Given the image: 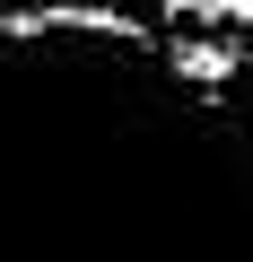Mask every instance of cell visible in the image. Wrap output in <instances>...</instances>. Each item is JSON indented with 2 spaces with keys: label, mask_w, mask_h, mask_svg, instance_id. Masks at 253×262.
I'll return each mask as SVG.
<instances>
[{
  "label": "cell",
  "mask_w": 253,
  "mask_h": 262,
  "mask_svg": "<svg viewBox=\"0 0 253 262\" xmlns=\"http://www.w3.org/2000/svg\"><path fill=\"white\" fill-rule=\"evenodd\" d=\"M218 9H227V18H244V27H253V0H218Z\"/></svg>",
  "instance_id": "6da1fadb"
}]
</instances>
